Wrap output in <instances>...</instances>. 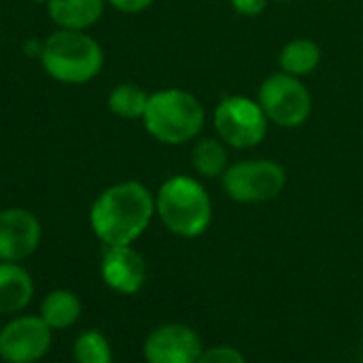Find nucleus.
I'll return each instance as SVG.
<instances>
[{
	"mask_svg": "<svg viewBox=\"0 0 363 363\" xmlns=\"http://www.w3.org/2000/svg\"><path fill=\"white\" fill-rule=\"evenodd\" d=\"M155 213L151 191L136 181L104 189L91 206L89 223L106 247L132 245L149 225Z\"/></svg>",
	"mask_w": 363,
	"mask_h": 363,
	"instance_id": "obj_1",
	"label": "nucleus"
},
{
	"mask_svg": "<svg viewBox=\"0 0 363 363\" xmlns=\"http://www.w3.org/2000/svg\"><path fill=\"white\" fill-rule=\"evenodd\" d=\"M40 62L51 79L79 85L91 81L102 70L104 53L85 30H57L45 40Z\"/></svg>",
	"mask_w": 363,
	"mask_h": 363,
	"instance_id": "obj_2",
	"label": "nucleus"
},
{
	"mask_svg": "<svg viewBox=\"0 0 363 363\" xmlns=\"http://www.w3.org/2000/svg\"><path fill=\"white\" fill-rule=\"evenodd\" d=\"M143 121L155 140L166 145H183L200 134L204 125V108L189 91L162 89L149 96Z\"/></svg>",
	"mask_w": 363,
	"mask_h": 363,
	"instance_id": "obj_3",
	"label": "nucleus"
},
{
	"mask_svg": "<svg viewBox=\"0 0 363 363\" xmlns=\"http://www.w3.org/2000/svg\"><path fill=\"white\" fill-rule=\"evenodd\" d=\"M155 211L164 225L183 238H196L206 232L213 206L206 189L189 177L168 179L155 198Z\"/></svg>",
	"mask_w": 363,
	"mask_h": 363,
	"instance_id": "obj_4",
	"label": "nucleus"
},
{
	"mask_svg": "<svg viewBox=\"0 0 363 363\" xmlns=\"http://www.w3.org/2000/svg\"><path fill=\"white\" fill-rule=\"evenodd\" d=\"M285 187V170L270 160H253L230 166L223 172L225 194L245 204L266 202L277 198Z\"/></svg>",
	"mask_w": 363,
	"mask_h": 363,
	"instance_id": "obj_5",
	"label": "nucleus"
},
{
	"mask_svg": "<svg viewBox=\"0 0 363 363\" xmlns=\"http://www.w3.org/2000/svg\"><path fill=\"white\" fill-rule=\"evenodd\" d=\"M259 106L270 121L283 128H298L308 119L313 98L298 77L281 72L262 83Z\"/></svg>",
	"mask_w": 363,
	"mask_h": 363,
	"instance_id": "obj_6",
	"label": "nucleus"
},
{
	"mask_svg": "<svg viewBox=\"0 0 363 363\" xmlns=\"http://www.w3.org/2000/svg\"><path fill=\"white\" fill-rule=\"evenodd\" d=\"M215 128L223 143L236 149H249L264 140L268 117L264 115L259 102L242 96H232L221 100L215 111Z\"/></svg>",
	"mask_w": 363,
	"mask_h": 363,
	"instance_id": "obj_7",
	"label": "nucleus"
},
{
	"mask_svg": "<svg viewBox=\"0 0 363 363\" xmlns=\"http://www.w3.org/2000/svg\"><path fill=\"white\" fill-rule=\"evenodd\" d=\"M51 328L38 317H19L0 332V357L6 363H34L51 347Z\"/></svg>",
	"mask_w": 363,
	"mask_h": 363,
	"instance_id": "obj_8",
	"label": "nucleus"
},
{
	"mask_svg": "<svg viewBox=\"0 0 363 363\" xmlns=\"http://www.w3.org/2000/svg\"><path fill=\"white\" fill-rule=\"evenodd\" d=\"M40 242L38 219L23 208L0 211V259L21 262L30 257Z\"/></svg>",
	"mask_w": 363,
	"mask_h": 363,
	"instance_id": "obj_9",
	"label": "nucleus"
},
{
	"mask_svg": "<svg viewBox=\"0 0 363 363\" xmlns=\"http://www.w3.org/2000/svg\"><path fill=\"white\" fill-rule=\"evenodd\" d=\"M200 355V338L185 325H162L145 342L149 363H198Z\"/></svg>",
	"mask_w": 363,
	"mask_h": 363,
	"instance_id": "obj_10",
	"label": "nucleus"
},
{
	"mask_svg": "<svg viewBox=\"0 0 363 363\" xmlns=\"http://www.w3.org/2000/svg\"><path fill=\"white\" fill-rule=\"evenodd\" d=\"M145 259L130 245L106 247L102 255V279L119 294H136L145 285Z\"/></svg>",
	"mask_w": 363,
	"mask_h": 363,
	"instance_id": "obj_11",
	"label": "nucleus"
},
{
	"mask_svg": "<svg viewBox=\"0 0 363 363\" xmlns=\"http://www.w3.org/2000/svg\"><path fill=\"white\" fill-rule=\"evenodd\" d=\"M34 294V285L30 274L13 264L4 262L0 264V313L13 315L23 311L30 304V298Z\"/></svg>",
	"mask_w": 363,
	"mask_h": 363,
	"instance_id": "obj_12",
	"label": "nucleus"
},
{
	"mask_svg": "<svg viewBox=\"0 0 363 363\" xmlns=\"http://www.w3.org/2000/svg\"><path fill=\"white\" fill-rule=\"evenodd\" d=\"M49 17L60 30H85L104 11V0H47Z\"/></svg>",
	"mask_w": 363,
	"mask_h": 363,
	"instance_id": "obj_13",
	"label": "nucleus"
},
{
	"mask_svg": "<svg viewBox=\"0 0 363 363\" xmlns=\"http://www.w3.org/2000/svg\"><path fill=\"white\" fill-rule=\"evenodd\" d=\"M40 319L51 328V330H64L70 328L79 315H81V302L72 291L57 289L49 294L43 304H40Z\"/></svg>",
	"mask_w": 363,
	"mask_h": 363,
	"instance_id": "obj_14",
	"label": "nucleus"
},
{
	"mask_svg": "<svg viewBox=\"0 0 363 363\" xmlns=\"http://www.w3.org/2000/svg\"><path fill=\"white\" fill-rule=\"evenodd\" d=\"M281 68L285 74L291 77H304L308 72H313L319 62H321V51L319 45L308 40V38H296L291 43H287L281 51Z\"/></svg>",
	"mask_w": 363,
	"mask_h": 363,
	"instance_id": "obj_15",
	"label": "nucleus"
},
{
	"mask_svg": "<svg viewBox=\"0 0 363 363\" xmlns=\"http://www.w3.org/2000/svg\"><path fill=\"white\" fill-rule=\"evenodd\" d=\"M149 94L136 83H121L108 96V108L123 119H143Z\"/></svg>",
	"mask_w": 363,
	"mask_h": 363,
	"instance_id": "obj_16",
	"label": "nucleus"
},
{
	"mask_svg": "<svg viewBox=\"0 0 363 363\" xmlns=\"http://www.w3.org/2000/svg\"><path fill=\"white\" fill-rule=\"evenodd\" d=\"M191 162H194V166H196V170L200 174L219 177L228 168V153H225V149H223V145L219 140L204 138L194 147Z\"/></svg>",
	"mask_w": 363,
	"mask_h": 363,
	"instance_id": "obj_17",
	"label": "nucleus"
},
{
	"mask_svg": "<svg viewBox=\"0 0 363 363\" xmlns=\"http://www.w3.org/2000/svg\"><path fill=\"white\" fill-rule=\"evenodd\" d=\"M74 359L77 363H111L113 353L106 338L100 332H85L74 342Z\"/></svg>",
	"mask_w": 363,
	"mask_h": 363,
	"instance_id": "obj_18",
	"label": "nucleus"
},
{
	"mask_svg": "<svg viewBox=\"0 0 363 363\" xmlns=\"http://www.w3.org/2000/svg\"><path fill=\"white\" fill-rule=\"evenodd\" d=\"M198 363H247L242 353L232 347H215L211 351H202Z\"/></svg>",
	"mask_w": 363,
	"mask_h": 363,
	"instance_id": "obj_19",
	"label": "nucleus"
},
{
	"mask_svg": "<svg viewBox=\"0 0 363 363\" xmlns=\"http://www.w3.org/2000/svg\"><path fill=\"white\" fill-rule=\"evenodd\" d=\"M230 2L236 9V13H240L245 17H255L266 9L268 0H230Z\"/></svg>",
	"mask_w": 363,
	"mask_h": 363,
	"instance_id": "obj_20",
	"label": "nucleus"
},
{
	"mask_svg": "<svg viewBox=\"0 0 363 363\" xmlns=\"http://www.w3.org/2000/svg\"><path fill=\"white\" fill-rule=\"evenodd\" d=\"M115 9L123 11V13H140L145 11L153 0H108Z\"/></svg>",
	"mask_w": 363,
	"mask_h": 363,
	"instance_id": "obj_21",
	"label": "nucleus"
},
{
	"mask_svg": "<svg viewBox=\"0 0 363 363\" xmlns=\"http://www.w3.org/2000/svg\"><path fill=\"white\" fill-rule=\"evenodd\" d=\"M30 2H47V0H30Z\"/></svg>",
	"mask_w": 363,
	"mask_h": 363,
	"instance_id": "obj_22",
	"label": "nucleus"
}]
</instances>
